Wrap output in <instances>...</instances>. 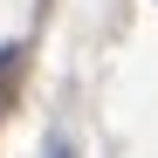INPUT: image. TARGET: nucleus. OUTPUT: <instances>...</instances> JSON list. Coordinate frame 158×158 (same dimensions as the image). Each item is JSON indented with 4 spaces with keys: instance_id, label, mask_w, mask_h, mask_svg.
I'll return each instance as SVG.
<instances>
[{
    "instance_id": "obj_1",
    "label": "nucleus",
    "mask_w": 158,
    "mask_h": 158,
    "mask_svg": "<svg viewBox=\"0 0 158 158\" xmlns=\"http://www.w3.org/2000/svg\"><path fill=\"white\" fill-rule=\"evenodd\" d=\"M14 76H21V48H0V103H7V89H14Z\"/></svg>"
}]
</instances>
